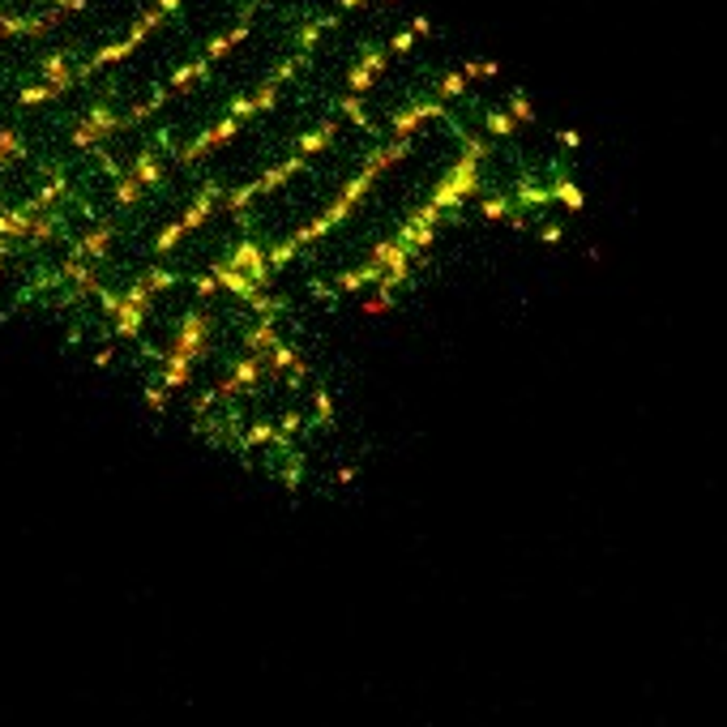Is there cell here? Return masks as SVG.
<instances>
[{
    "mask_svg": "<svg viewBox=\"0 0 727 727\" xmlns=\"http://www.w3.org/2000/svg\"><path fill=\"white\" fill-rule=\"evenodd\" d=\"M373 176H377L373 167H364L360 176H351V184H347V189H343V193H338V198L330 201V210L321 214V218H313L308 228H300V231H296V236H291V244H296V248H304V244H308V240H321L325 231H334V228H338V223H343V218H347V214H351V210H355V206H360V201H364V193L373 189Z\"/></svg>",
    "mask_w": 727,
    "mask_h": 727,
    "instance_id": "obj_1",
    "label": "cell"
},
{
    "mask_svg": "<svg viewBox=\"0 0 727 727\" xmlns=\"http://www.w3.org/2000/svg\"><path fill=\"white\" fill-rule=\"evenodd\" d=\"M206 343H210V325H206V313H184L180 325H176V343H171V351H167V360H201V351H206Z\"/></svg>",
    "mask_w": 727,
    "mask_h": 727,
    "instance_id": "obj_2",
    "label": "cell"
},
{
    "mask_svg": "<svg viewBox=\"0 0 727 727\" xmlns=\"http://www.w3.org/2000/svg\"><path fill=\"white\" fill-rule=\"evenodd\" d=\"M236 133H240V116H223V121L214 124V129H201V133L193 137V141H189V146L180 150V159H184V163H198L201 154L223 150V146H228V141H231Z\"/></svg>",
    "mask_w": 727,
    "mask_h": 727,
    "instance_id": "obj_3",
    "label": "cell"
},
{
    "mask_svg": "<svg viewBox=\"0 0 727 727\" xmlns=\"http://www.w3.org/2000/svg\"><path fill=\"white\" fill-rule=\"evenodd\" d=\"M428 116H441V121H445L450 111H445L437 99H420V103H411V107H402V111H394V116H390V133H394V137H411L420 124L428 121Z\"/></svg>",
    "mask_w": 727,
    "mask_h": 727,
    "instance_id": "obj_4",
    "label": "cell"
},
{
    "mask_svg": "<svg viewBox=\"0 0 727 727\" xmlns=\"http://www.w3.org/2000/svg\"><path fill=\"white\" fill-rule=\"evenodd\" d=\"M228 266H236V270H244L253 283H270V266H266V253H261L257 244L253 240H244V244H236L231 248V257H228Z\"/></svg>",
    "mask_w": 727,
    "mask_h": 727,
    "instance_id": "obj_5",
    "label": "cell"
},
{
    "mask_svg": "<svg viewBox=\"0 0 727 727\" xmlns=\"http://www.w3.org/2000/svg\"><path fill=\"white\" fill-rule=\"evenodd\" d=\"M210 274H214V283H218V287H223V291H231L236 300H244V304H248V300H253V296H257V283H253V278H248V274H244V270H236V266H228V261H210Z\"/></svg>",
    "mask_w": 727,
    "mask_h": 727,
    "instance_id": "obj_6",
    "label": "cell"
},
{
    "mask_svg": "<svg viewBox=\"0 0 727 727\" xmlns=\"http://www.w3.org/2000/svg\"><path fill=\"white\" fill-rule=\"evenodd\" d=\"M381 69H385V52H381V47H368V52H364V61L347 73V91L351 94H364L373 82H377Z\"/></svg>",
    "mask_w": 727,
    "mask_h": 727,
    "instance_id": "obj_7",
    "label": "cell"
},
{
    "mask_svg": "<svg viewBox=\"0 0 727 727\" xmlns=\"http://www.w3.org/2000/svg\"><path fill=\"white\" fill-rule=\"evenodd\" d=\"M261 368H266V364H261V355H253V351H248V355H244V360L236 364V368H231V377L223 381V390H218V394H236V390H253V385H257V381H261Z\"/></svg>",
    "mask_w": 727,
    "mask_h": 727,
    "instance_id": "obj_8",
    "label": "cell"
},
{
    "mask_svg": "<svg viewBox=\"0 0 727 727\" xmlns=\"http://www.w3.org/2000/svg\"><path fill=\"white\" fill-rule=\"evenodd\" d=\"M218 198H223V189H218V184H201V193H198V198H193V206H189V210H184V218H180V223H184V231H193V228H201V223H206V214H210L214 210V201H218Z\"/></svg>",
    "mask_w": 727,
    "mask_h": 727,
    "instance_id": "obj_9",
    "label": "cell"
},
{
    "mask_svg": "<svg viewBox=\"0 0 727 727\" xmlns=\"http://www.w3.org/2000/svg\"><path fill=\"white\" fill-rule=\"evenodd\" d=\"M300 171H308V159H304V154H291L287 163L270 167V171L261 176V180H257V193H274V189H283V184H287L291 176H300Z\"/></svg>",
    "mask_w": 727,
    "mask_h": 727,
    "instance_id": "obj_10",
    "label": "cell"
},
{
    "mask_svg": "<svg viewBox=\"0 0 727 727\" xmlns=\"http://www.w3.org/2000/svg\"><path fill=\"white\" fill-rule=\"evenodd\" d=\"M334 137H338V124L334 121H325V124H317V129H308V133H300L296 137V154H321V150H330L334 146Z\"/></svg>",
    "mask_w": 727,
    "mask_h": 727,
    "instance_id": "obj_11",
    "label": "cell"
},
{
    "mask_svg": "<svg viewBox=\"0 0 727 727\" xmlns=\"http://www.w3.org/2000/svg\"><path fill=\"white\" fill-rule=\"evenodd\" d=\"M129 176H133L137 184H159L163 180V159H159V150H141L133 159V167H129Z\"/></svg>",
    "mask_w": 727,
    "mask_h": 727,
    "instance_id": "obj_12",
    "label": "cell"
},
{
    "mask_svg": "<svg viewBox=\"0 0 727 727\" xmlns=\"http://www.w3.org/2000/svg\"><path fill=\"white\" fill-rule=\"evenodd\" d=\"M141 321H146V308H141V304H129L121 296V308H116V334H121V338H137V334H141Z\"/></svg>",
    "mask_w": 727,
    "mask_h": 727,
    "instance_id": "obj_13",
    "label": "cell"
},
{
    "mask_svg": "<svg viewBox=\"0 0 727 727\" xmlns=\"http://www.w3.org/2000/svg\"><path fill=\"white\" fill-rule=\"evenodd\" d=\"M163 364H167V368H163V377H159V385H163V390H171V394H176V390H184V385H189V377H193V360H167V355H163Z\"/></svg>",
    "mask_w": 727,
    "mask_h": 727,
    "instance_id": "obj_14",
    "label": "cell"
},
{
    "mask_svg": "<svg viewBox=\"0 0 727 727\" xmlns=\"http://www.w3.org/2000/svg\"><path fill=\"white\" fill-rule=\"evenodd\" d=\"M274 343H278V334H274V317H261V325H253V330L244 334V347L253 351V355L270 351Z\"/></svg>",
    "mask_w": 727,
    "mask_h": 727,
    "instance_id": "obj_15",
    "label": "cell"
},
{
    "mask_svg": "<svg viewBox=\"0 0 727 727\" xmlns=\"http://www.w3.org/2000/svg\"><path fill=\"white\" fill-rule=\"evenodd\" d=\"M111 240H116V228H94L86 240H77V244H82L86 257H103L107 248H111Z\"/></svg>",
    "mask_w": 727,
    "mask_h": 727,
    "instance_id": "obj_16",
    "label": "cell"
},
{
    "mask_svg": "<svg viewBox=\"0 0 727 727\" xmlns=\"http://www.w3.org/2000/svg\"><path fill=\"white\" fill-rule=\"evenodd\" d=\"M210 73V61L201 56V61H193V64H180L176 73H171V91H184V86H193L198 77H206Z\"/></svg>",
    "mask_w": 727,
    "mask_h": 727,
    "instance_id": "obj_17",
    "label": "cell"
},
{
    "mask_svg": "<svg viewBox=\"0 0 727 727\" xmlns=\"http://www.w3.org/2000/svg\"><path fill=\"white\" fill-rule=\"evenodd\" d=\"M330 26H338V14L321 17V22H313V26H304V31L296 34V44H300V52H304V56H308V52H313V47H317L321 31H330Z\"/></svg>",
    "mask_w": 727,
    "mask_h": 727,
    "instance_id": "obj_18",
    "label": "cell"
},
{
    "mask_svg": "<svg viewBox=\"0 0 727 727\" xmlns=\"http://www.w3.org/2000/svg\"><path fill=\"white\" fill-rule=\"evenodd\" d=\"M86 121H91L103 137H107V133H116V129H124V116H116V111H111V107H103V103L91 107V116H86Z\"/></svg>",
    "mask_w": 727,
    "mask_h": 727,
    "instance_id": "obj_19",
    "label": "cell"
},
{
    "mask_svg": "<svg viewBox=\"0 0 727 727\" xmlns=\"http://www.w3.org/2000/svg\"><path fill=\"white\" fill-rule=\"evenodd\" d=\"M163 103H167V91H154L150 99H146V103L133 107V111L124 116V124H141V121H150V116H159V107H163Z\"/></svg>",
    "mask_w": 727,
    "mask_h": 727,
    "instance_id": "obj_20",
    "label": "cell"
},
{
    "mask_svg": "<svg viewBox=\"0 0 727 727\" xmlns=\"http://www.w3.org/2000/svg\"><path fill=\"white\" fill-rule=\"evenodd\" d=\"M22 154H26V146H22V133L5 129V133H0V163H9V159H22Z\"/></svg>",
    "mask_w": 727,
    "mask_h": 727,
    "instance_id": "obj_21",
    "label": "cell"
},
{
    "mask_svg": "<svg viewBox=\"0 0 727 727\" xmlns=\"http://www.w3.org/2000/svg\"><path fill=\"white\" fill-rule=\"evenodd\" d=\"M61 86H52V82H39V86H26L22 91V103H47V99H61Z\"/></svg>",
    "mask_w": 727,
    "mask_h": 727,
    "instance_id": "obj_22",
    "label": "cell"
},
{
    "mask_svg": "<svg viewBox=\"0 0 727 727\" xmlns=\"http://www.w3.org/2000/svg\"><path fill=\"white\" fill-rule=\"evenodd\" d=\"M141 283L150 291H163V287H176V270H163V266H150V270L141 274Z\"/></svg>",
    "mask_w": 727,
    "mask_h": 727,
    "instance_id": "obj_23",
    "label": "cell"
},
{
    "mask_svg": "<svg viewBox=\"0 0 727 727\" xmlns=\"http://www.w3.org/2000/svg\"><path fill=\"white\" fill-rule=\"evenodd\" d=\"M296 253H300V248H296V244H291V240L274 244L270 253H266V266H270V270H283V266H287V261L296 257Z\"/></svg>",
    "mask_w": 727,
    "mask_h": 727,
    "instance_id": "obj_24",
    "label": "cell"
},
{
    "mask_svg": "<svg viewBox=\"0 0 727 727\" xmlns=\"http://www.w3.org/2000/svg\"><path fill=\"white\" fill-rule=\"evenodd\" d=\"M180 236H184V223H167V228L159 231V240H154V253H159V257H163V253H171Z\"/></svg>",
    "mask_w": 727,
    "mask_h": 727,
    "instance_id": "obj_25",
    "label": "cell"
},
{
    "mask_svg": "<svg viewBox=\"0 0 727 727\" xmlns=\"http://www.w3.org/2000/svg\"><path fill=\"white\" fill-rule=\"evenodd\" d=\"M99 141H103V133H99L91 121L82 124V129H73V146H77V150H94Z\"/></svg>",
    "mask_w": 727,
    "mask_h": 727,
    "instance_id": "obj_26",
    "label": "cell"
},
{
    "mask_svg": "<svg viewBox=\"0 0 727 727\" xmlns=\"http://www.w3.org/2000/svg\"><path fill=\"white\" fill-rule=\"evenodd\" d=\"M137 198H141V184H137L133 176L124 171V176H121V189H116V206H133Z\"/></svg>",
    "mask_w": 727,
    "mask_h": 727,
    "instance_id": "obj_27",
    "label": "cell"
},
{
    "mask_svg": "<svg viewBox=\"0 0 727 727\" xmlns=\"http://www.w3.org/2000/svg\"><path fill=\"white\" fill-rule=\"evenodd\" d=\"M338 107H343V111H347L351 121L360 124V129H373V121L364 116V99H360V94H347V99H343V103H338Z\"/></svg>",
    "mask_w": 727,
    "mask_h": 727,
    "instance_id": "obj_28",
    "label": "cell"
},
{
    "mask_svg": "<svg viewBox=\"0 0 727 727\" xmlns=\"http://www.w3.org/2000/svg\"><path fill=\"white\" fill-rule=\"evenodd\" d=\"M390 308H394V287H381L377 300L364 304V313H373V317H377V313H390Z\"/></svg>",
    "mask_w": 727,
    "mask_h": 727,
    "instance_id": "obj_29",
    "label": "cell"
},
{
    "mask_svg": "<svg viewBox=\"0 0 727 727\" xmlns=\"http://www.w3.org/2000/svg\"><path fill=\"white\" fill-rule=\"evenodd\" d=\"M291 360H296V351H291V347H283V343H274V347H270V368H274V373L291 368Z\"/></svg>",
    "mask_w": 727,
    "mask_h": 727,
    "instance_id": "obj_30",
    "label": "cell"
},
{
    "mask_svg": "<svg viewBox=\"0 0 727 727\" xmlns=\"http://www.w3.org/2000/svg\"><path fill=\"white\" fill-rule=\"evenodd\" d=\"M317 424L334 428V398L325 394V390H317Z\"/></svg>",
    "mask_w": 727,
    "mask_h": 727,
    "instance_id": "obj_31",
    "label": "cell"
},
{
    "mask_svg": "<svg viewBox=\"0 0 727 727\" xmlns=\"http://www.w3.org/2000/svg\"><path fill=\"white\" fill-rule=\"evenodd\" d=\"M228 116H240V121L257 116V107H253V94H240V99H231V103H228Z\"/></svg>",
    "mask_w": 727,
    "mask_h": 727,
    "instance_id": "obj_32",
    "label": "cell"
},
{
    "mask_svg": "<svg viewBox=\"0 0 727 727\" xmlns=\"http://www.w3.org/2000/svg\"><path fill=\"white\" fill-rule=\"evenodd\" d=\"M253 198H257V180H253V184H244V189H236V193L228 198V210H240V206H248Z\"/></svg>",
    "mask_w": 727,
    "mask_h": 727,
    "instance_id": "obj_33",
    "label": "cell"
},
{
    "mask_svg": "<svg viewBox=\"0 0 727 727\" xmlns=\"http://www.w3.org/2000/svg\"><path fill=\"white\" fill-rule=\"evenodd\" d=\"M462 82H467V77H462V73H450V77H441L437 94H441V99H454V94H462Z\"/></svg>",
    "mask_w": 727,
    "mask_h": 727,
    "instance_id": "obj_34",
    "label": "cell"
},
{
    "mask_svg": "<svg viewBox=\"0 0 727 727\" xmlns=\"http://www.w3.org/2000/svg\"><path fill=\"white\" fill-rule=\"evenodd\" d=\"M150 296H154V291L146 287V283H141V278H137L133 287L124 291V300H129V304H141V308H150Z\"/></svg>",
    "mask_w": 727,
    "mask_h": 727,
    "instance_id": "obj_35",
    "label": "cell"
},
{
    "mask_svg": "<svg viewBox=\"0 0 727 727\" xmlns=\"http://www.w3.org/2000/svg\"><path fill=\"white\" fill-rule=\"evenodd\" d=\"M304 377H308V364H304L300 355H296V360H291V368H287V385H291V390H300Z\"/></svg>",
    "mask_w": 727,
    "mask_h": 727,
    "instance_id": "obj_36",
    "label": "cell"
},
{
    "mask_svg": "<svg viewBox=\"0 0 727 727\" xmlns=\"http://www.w3.org/2000/svg\"><path fill=\"white\" fill-rule=\"evenodd\" d=\"M94 154H99V167H103L107 176H111V180H121V176H124V171H121V163H116V159H111V154H107V150H99V146H94Z\"/></svg>",
    "mask_w": 727,
    "mask_h": 727,
    "instance_id": "obj_37",
    "label": "cell"
},
{
    "mask_svg": "<svg viewBox=\"0 0 727 727\" xmlns=\"http://www.w3.org/2000/svg\"><path fill=\"white\" fill-rule=\"evenodd\" d=\"M488 129H492L497 137H509L514 133V121H509V116H488Z\"/></svg>",
    "mask_w": 727,
    "mask_h": 727,
    "instance_id": "obj_38",
    "label": "cell"
},
{
    "mask_svg": "<svg viewBox=\"0 0 727 727\" xmlns=\"http://www.w3.org/2000/svg\"><path fill=\"white\" fill-rule=\"evenodd\" d=\"M300 428H304V420L296 415V411H287V415H283V424H278V432H283V437H296Z\"/></svg>",
    "mask_w": 727,
    "mask_h": 727,
    "instance_id": "obj_39",
    "label": "cell"
},
{
    "mask_svg": "<svg viewBox=\"0 0 727 727\" xmlns=\"http://www.w3.org/2000/svg\"><path fill=\"white\" fill-rule=\"evenodd\" d=\"M505 210H509V201H505V198H488L484 201V218H500Z\"/></svg>",
    "mask_w": 727,
    "mask_h": 727,
    "instance_id": "obj_40",
    "label": "cell"
},
{
    "mask_svg": "<svg viewBox=\"0 0 727 727\" xmlns=\"http://www.w3.org/2000/svg\"><path fill=\"white\" fill-rule=\"evenodd\" d=\"M146 402H150L154 411H167V390H154L150 385V390H146Z\"/></svg>",
    "mask_w": 727,
    "mask_h": 727,
    "instance_id": "obj_41",
    "label": "cell"
},
{
    "mask_svg": "<svg viewBox=\"0 0 727 727\" xmlns=\"http://www.w3.org/2000/svg\"><path fill=\"white\" fill-rule=\"evenodd\" d=\"M193 287H198V296H214V291H218V283H214V274H201Z\"/></svg>",
    "mask_w": 727,
    "mask_h": 727,
    "instance_id": "obj_42",
    "label": "cell"
},
{
    "mask_svg": "<svg viewBox=\"0 0 727 727\" xmlns=\"http://www.w3.org/2000/svg\"><path fill=\"white\" fill-rule=\"evenodd\" d=\"M411 44H415V31H402V34H394V44L390 47H394V52H407Z\"/></svg>",
    "mask_w": 727,
    "mask_h": 727,
    "instance_id": "obj_43",
    "label": "cell"
},
{
    "mask_svg": "<svg viewBox=\"0 0 727 727\" xmlns=\"http://www.w3.org/2000/svg\"><path fill=\"white\" fill-rule=\"evenodd\" d=\"M180 5H184V0H159V5H154V9H159V14H176V9H180Z\"/></svg>",
    "mask_w": 727,
    "mask_h": 727,
    "instance_id": "obj_44",
    "label": "cell"
},
{
    "mask_svg": "<svg viewBox=\"0 0 727 727\" xmlns=\"http://www.w3.org/2000/svg\"><path fill=\"white\" fill-rule=\"evenodd\" d=\"M411 31H415V34H428V31H432V22H428V17H415V26H411Z\"/></svg>",
    "mask_w": 727,
    "mask_h": 727,
    "instance_id": "obj_45",
    "label": "cell"
},
{
    "mask_svg": "<svg viewBox=\"0 0 727 727\" xmlns=\"http://www.w3.org/2000/svg\"><path fill=\"white\" fill-rule=\"evenodd\" d=\"M360 5H364V0H338V9H343V14H351V9H360Z\"/></svg>",
    "mask_w": 727,
    "mask_h": 727,
    "instance_id": "obj_46",
    "label": "cell"
},
{
    "mask_svg": "<svg viewBox=\"0 0 727 727\" xmlns=\"http://www.w3.org/2000/svg\"><path fill=\"white\" fill-rule=\"evenodd\" d=\"M0 274H5V261H0Z\"/></svg>",
    "mask_w": 727,
    "mask_h": 727,
    "instance_id": "obj_47",
    "label": "cell"
},
{
    "mask_svg": "<svg viewBox=\"0 0 727 727\" xmlns=\"http://www.w3.org/2000/svg\"><path fill=\"white\" fill-rule=\"evenodd\" d=\"M0 176H5V163H0Z\"/></svg>",
    "mask_w": 727,
    "mask_h": 727,
    "instance_id": "obj_48",
    "label": "cell"
}]
</instances>
